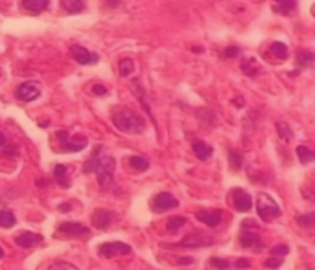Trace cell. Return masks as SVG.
Returning <instances> with one entry per match:
<instances>
[{"label": "cell", "instance_id": "cell-4", "mask_svg": "<svg viewBox=\"0 0 315 270\" xmlns=\"http://www.w3.org/2000/svg\"><path fill=\"white\" fill-rule=\"evenodd\" d=\"M133 248L129 245H125L122 241H111V243H103L98 248V255L105 257V259H113V257H120V255H127L131 254Z\"/></svg>", "mask_w": 315, "mask_h": 270}, {"label": "cell", "instance_id": "cell-11", "mask_svg": "<svg viewBox=\"0 0 315 270\" xmlns=\"http://www.w3.org/2000/svg\"><path fill=\"white\" fill-rule=\"evenodd\" d=\"M70 53H72L74 61L79 63V65H94V63H98V61H100L98 53L89 52V50H85L83 46H72Z\"/></svg>", "mask_w": 315, "mask_h": 270}, {"label": "cell", "instance_id": "cell-32", "mask_svg": "<svg viewBox=\"0 0 315 270\" xmlns=\"http://www.w3.org/2000/svg\"><path fill=\"white\" fill-rule=\"evenodd\" d=\"M277 129H278V135H280V138L282 140H291L293 138V131L290 129V125L288 123H284V121H277Z\"/></svg>", "mask_w": 315, "mask_h": 270}, {"label": "cell", "instance_id": "cell-31", "mask_svg": "<svg viewBox=\"0 0 315 270\" xmlns=\"http://www.w3.org/2000/svg\"><path fill=\"white\" fill-rule=\"evenodd\" d=\"M242 70H243L247 75L258 74V63H256L253 57H249V59H245L243 63H242Z\"/></svg>", "mask_w": 315, "mask_h": 270}, {"label": "cell", "instance_id": "cell-35", "mask_svg": "<svg viewBox=\"0 0 315 270\" xmlns=\"http://www.w3.org/2000/svg\"><path fill=\"white\" fill-rule=\"evenodd\" d=\"M288 252H290V248L286 247V245H278V247L271 248V255L273 257H280V259H286Z\"/></svg>", "mask_w": 315, "mask_h": 270}, {"label": "cell", "instance_id": "cell-20", "mask_svg": "<svg viewBox=\"0 0 315 270\" xmlns=\"http://www.w3.org/2000/svg\"><path fill=\"white\" fill-rule=\"evenodd\" d=\"M129 165L135 169V171H139V173H144V171L149 169V162H147L144 157H139V155L129 157Z\"/></svg>", "mask_w": 315, "mask_h": 270}, {"label": "cell", "instance_id": "cell-29", "mask_svg": "<svg viewBox=\"0 0 315 270\" xmlns=\"http://www.w3.org/2000/svg\"><path fill=\"white\" fill-rule=\"evenodd\" d=\"M314 63V53L308 52V50H300L297 53V65L299 67H310Z\"/></svg>", "mask_w": 315, "mask_h": 270}, {"label": "cell", "instance_id": "cell-15", "mask_svg": "<svg viewBox=\"0 0 315 270\" xmlns=\"http://www.w3.org/2000/svg\"><path fill=\"white\" fill-rule=\"evenodd\" d=\"M273 11L278 15H291L297 11V0H273Z\"/></svg>", "mask_w": 315, "mask_h": 270}, {"label": "cell", "instance_id": "cell-22", "mask_svg": "<svg viewBox=\"0 0 315 270\" xmlns=\"http://www.w3.org/2000/svg\"><path fill=\"white\" fill-rule=\"evenodd\" d=\"M61 6L69 13H79V11H83L85 2L83 0H61Z\"/></svg>", "mask_w": 315, "mask_h": 270}, {"label": "cell", "instance_id": "cell-44", "mask_svg": "<svg viewBox=\"0 0 315 270\" xmlns=\"http://www.w3.org/2000/svg\"><path fill=\"white\" fill-rule=\"evenodd\" d=\"M2 257H4V250H2V248H0V259H2Z\"/></svg>", "mask_w": 315, "mask_h": 270}, {"label": "cell", "instance_id": "cell-13", "mask_svg": "<svg viewBox=\"0 0 315 270\" xmlns=\"http://www.w3.org/2000/svg\"><path fill=\"white\" fill-rule=\"evenodd\" d=\"M41 241H43V235H39V233L23 232L15 237V245L21 248H33V247H37Z\"/></svg>", "mask_w": 315, "mask_h": 270}, {"label": "cell", "instance_id": "cell-42", "mask_svg": "<svg viewBox=\"0 0 315 270\" xmlns=\"http://www.w3.org/2000/svg\"><path fill=\"white\" fill-rule=\"evenodd\" d=\"M59 210H61V211H69L70 210V204H61V206H59Z\"/></svg>", "mask_w": 315, "mask_h": 270}, {"label": "cell", "instance_id": "cell-40", "mask_svg": "<svg viewBox=\"0 0 315 270\" xmlns=\"http://www.w3.org/2000/svg\"><path fill=\"white\" fill-rule=\"evenodd\" d=\"M234 265H236V269H249V267H251V261H249V259H238Z\"/></svg>", "mask_w": 315, "mask_h": 270}, {"label": "cell", "instance_id": "cell-14", "mask_svg": "<svg viewBox=\"0 0 315 270\" xmlns=\"http://www.w3.org/2000/svg\"><path fill=\"white\" fill-rule=\"evenodd\" d=\"M85 147H87V138L81 135L67 138V140L63 142V151H65V153H77V151L85 149Z\"/></svg>", "mask_w": 315, "mask_h": 270}, {"label": "cell", "instance_id": "cell-30", "mask_svg": "<svg viewBox=\"0 0 315 270\" xmlns=\"http://www.w3.org/2000/svg\"><path fill=\"white\" fill-rule=\"evenodd\" d=\"M133 70H135V63L131 59H122L118 63V72H120V75H123V77L133 74Z\"/></svg>", "mask_w": 315, "mask_h": 270}, {"label": "cell", "instance_id": "cell-41", "mask_svg": "<svg viewBox=\"0 0 315 270\" xmlns=\"http://www.w3.org/2000/svg\"><path fill=\"white\" fill-rule=\"evenodd\" d=\"M177 263H179V265H190V263H194V259L192 257H181Z\"/></svg>", "mask_w": 315, "mask_h": 270}, {"label": "cell", "instance_id": "cell-19", "mask_svg": "<svg viewBox=\"0 0 315 270\" xmlns=\"http://www.w3.org/2000/svg\"><path fill=\"white\" fill-rule=\"evenodd\" d=\"M54 177L59 182L61 188H70V179H69V169L63 164H57L54 167Z\"/></svg>", "mask_w": 315, "mask_h": 270}, {"label": "cell", "instance_id": "cell-16", "mask_svg": "<svg viewBox=\"0 0 315 270\" xmlns=\"http://www.w3.org/2000/svg\"><path fill=\"white\" fill-rule=\"evenodd\" d=\"M262 239L258 237L256 232H251V230H242L240 232V245L243 248H254L260 247Z\"/></svg>", "mask_w": 315, "mask_h": 270}, {"label": "cell", "instance_id": "cell-8", "mask_svg": "<svg viewBox=\"0 0 315 270\" xmlns=\"http://www.w3.org/2000/svg\"><path fill=\"white\" fill-rule=\"evenodd\" d=\"M214 243H216L214 237L205 235V233H201V232H195V233L186 235L185 239L181 241L177 247H181V248H203V247H210V245H214Z\"/></svg>", "mask_w": 315, "mask_h": 270}, {"label": "cell", "instance_id": "cell-5", "mask_svg": "<svg viewBox=\"0 0 315 270\" xmlns=\"http://www.w3.org/2000/svg\"><path fill=\"white\" fill-rule=\"evenodd\" d=\"M15 94L19 101L30 103V101H33V99H37L39 96H41V87H39V83L35 81H26L17 87Z\"/></svg>", "mask_w": 315, "mask_h": 270}, {"label": "cell", "instance_id": "cell-2", "mask_svg": "<svg viewBox=\"0 0 315 270\" xmlns=\"http://www.w3.org/2000/svg\"><path fill=\"white\" fill-rule=\"evenodd\" d=\"M94 173L98 177V182H100V188L103 191L113 188V182H115V158L113 157H105L101 155L96 162V167H94Z\"/></svg>", "mask_w": 315, "mask_h": 270}, {"label": "cell", "instance_id": "cell-33", "mask_svg": "<svg viewBox=\"0 0 315 270\" xmlns=\"http://www.w3.org/2000/svg\"><path fill=\"white\" fill-rule=\"evenodd\" d=\"M208 267H212L214 270H227L231 267V263L219 259V257H212V259H208Z\"/></svg>", "mask_w": 315, "mask_h": 270}, {"label": "cell", "instance_id": "cell-12", "mask_svg": "<svg viewBox=\"0 0 315 270\" xmlns=\"http://www.w3.org/2000/svg\"><path fill=\"white\" fill-rule=\"evenodd\" d=\"M195 219L203 223V225L216 228V226L221 223L223 219V211L221 210H210V211H195Z\"/></svg>", "mask_w": 315, "mask_h": 270}, {"label": "cell", "instance_id": "cell-9", "mask_svg": "<svg viewBox=\"0 0 315 270\" xmlns=\"http://www.w3.org/2000/svg\"><path fill=\"white\" fill-rule=\"evenodd\" d=\"M57 235L81 237V235H89V228L83 226L81 223H63V225L57 226Z\"/></svg>", "mask_w": 315, "mask_h": 270}, {"label": "cell", "instance_id": "cell-36", "mask_svg": "<svg viewBox=\"0 0 315 270\" xmlns=\"http://www.w3.org/2000/svg\"><path fill=\"white\" fill-rule=\"evenodd\" d=\"M238 55H240V48H236V46H229V48L223 52V57H227V59L238 57Z\"/></svg>", "mask_w": 315, "mask_h": 270}, {"label": "cell", "instance_id": "cell-39", "mask_svg": "<svg viewBox=\"0 0 315 270\" xmlns=\"http://www.w3.org/2000/svg\"><path fill=\"white\" fill-rule=\"evenodd\" d=\"M254 228H258L256 221H243V223H242V230H251V232H254Z\"/></svg>", "mask_w": 315, "mask_h": 270}, {"label": "cell", "instance_id": "cell-23", "mask_svg": "<svg viewBox=\"0 0 315 270\" xmlns=\"http://www.w3.org/2000/svg\"><path fill=\"white\" fill-rule=\"evenodd\" d=\"M297 158L300 160V164H310V162H314L315 153L306 145H299L297 147Z\"/></svg>", "mask_w": 315, "mask_h": 270}, {"label": "cell", "instance_id": "cell-24", "mask_svg": "<svg viewBox=\"0 0 315 270\" xmlns=\"http://www.w3.org/2000/svg\"><path fill=\"white\" fill-rule=\"evenodd\" d=\"M17 225V219L13 211L9 210H0V228H13Z\"/></svg>", "mask_w": 315, "mask_h": 270}, {"label": "cell", "instance_id": "cell-18", "mask_svg": "<svg viewBox=\"0 0 315 270\" xmlns=\"http://www.w3.org/2000/svg\"><path fill=\"white\" fill-rule=\"evenodd\" d=\"M48 2L50 0H23V8L30 13H43L48 8Z\"/></svg>", "mask_w": 315, "mask_h": 270}, {"label": "cell", "instance_id": "cell-7", "mask_svg": "<svg viewBox=\"0 0 315 270\" xmlns=\"http://www.w3.org/2000/svg\"><path fill=\"white\" fill-rule=\"evenodd\" d=\"M116 221V213L111 210H94V213L91 215V223H93L94 228H98V230H107L111 226L115 225Z\"/></svg>", "mask_w": 315, "mask_h": 270}, {"label": "cell", "instance_id": "cell-34", "mask_svg": "<svg viewBox=\"0 0 315 270\" xmlns=\"http://www.w3.org/2000/svg\"><path fill=\"white\" fill-rule=\"evenodd\" d=\"M48 270H79V269L69 261H54L50 265V269Z\"/></svg>", "mask_w": 315, "mask_h": 270}, {"label": "cell", "instance_id": "cell-17", "mask_svg": "<svg viewBox=\"0 0 315 270\" xmlns=\"http://www.w3.org/2000/svg\"><path fill=\"white\" fill-rule=\"evenodd\" d=\"M192 149H194V155L199 158V160H208V158L212 157V153H214V149H212L208 143L201 142V140L192 143Z\"/></svg>", "mask_w": 315, "mask_h": 270}, {"label": "cell", "instance_id": "cell-38", "mask_svg": "<svg viewBox=\"0 0 315 270\" xmlns=\"http://www.w3.org/2000/svg\"><path fill=\"white\" fill-rule=\"evenodd\" d=\"M93 94H94V96H105V94H107V89H105L103 85H94Z\"/></svg>", "mask_w": 315, "mask_h": 270}, {"label": "cell", "instance_id": "cell-10", "mask_svg": "<svg viewBox=\"0 0 315 270\" xmlns=\"http://www.w3.org/2000/svg\"><path fill=\"white\" fill-rule=\"evenodd\" d=\"M232 204H234V210L243 213L253 208V199L243 189H232Z\"/></svg>", "mask_w": 315, "mask_h": 270}, {"label": "cell", "instance_id": "cell-43", "mask_svg": "<svg viewBox=\"0 0 315 270\" xmlns=\"http://www.w3.org/2000/svg\"><path fill=\"white\" fill-rule=\"evenodd\" d=\"M4 143H6V136H4V135H2V133H0V147H2Z\"/></svg>", "mask_w": 315, "mask_h": 270}, {"label": "cell", "instance_id": "cell-26", "mask_svg": "<svg viewBox=\"0 0 315 270\" xmlns=\"http://www.w3.org/2000/svg\"><path fill=\"white\" fill-rule=\"evenodd\" d=\"M269 50H271V53H273L275 57H278V59H288V55H290L288 46H286L284 43H273Z\"/></svg>", "mask_w": 315, "mask_h": 270}, {"label": "cell", "instance_id": "cell-6", "mask_svg": "<svg viewBox=\"0 0 315 270\" xmlns=\"http://www.w3.org/2000/svg\"><path fill=\"white\" fill-rule=\"evenodd\" d=\"M179 206V201L171 193H159L151 199V210L155 213H162V211H168V210H175Z\"/></svg>", "mask_w": 315, "mask_h": 270}, {"label": "cell", "instance_id": "cell-28", "mask_svg": "<svg viewBox=\"0 0 315 270\" xmlns=\"http://www.w3.org/2000/svg\"><path fill=\"white\" fill-rule=\"evenodd\" d=\"M229 162H231L232 169H240L242 164H243V153H242V151L232 149L231 153H229Z\"/></svg>", "mask_w": 315, "mask_h": 270}, {"label": "cell", "instance_id": "cell-27", "mask_svg": "<svg viewBox=\"0 0 315 270\" xmlns=\"http://www.w3.org/2000/svg\"><path fill=\"white\" fill-rule=\"evenodd\" d=\"M297 225L302 226V228H314L315 226V211H310V213L299 215V217H297Z\"/></svg>", "mask_w": 315, "mask_h": 270}, {"label": "cell", "instance_id": "cell-1", "mask_svg": "<svg viewBox=\"0 0 315 270\" xmlns=\"http://www.w3.org/2000/svg\"><path fill=\"white\" fill-rule=\"evenodd\" d=\"M113 123L118 131L127 135H139L146 129V121L139 112L131 111L127 107H120L113 112Z\"/></svg>", "mask_w": 315, "mask_h": 270}, {"label": "cell", "instance_id": "cell-3", "mask_svg": "<svg viewBox=\"0 0 315 270\" xmlns=\"http://www.w3.org/2000/svg\"><path fill=\"white\" fill-rule=\"evenodd\" d=\"M256 213L264 223H271V221L280 217V206L271 195L260 193L256 197Z\"/></svg>", "mask_w": 315, "mask_h": 270}, {"label": "cell", "instance_id": "cell-21", "mask_svg": "<svg viewBox=\"0 0 315 270\" xmlns=\"http://www.w3.org/2000/svg\"><path fill=\"white\" fill-rule=\"evenodd\" d=\"M101 151H103V147H101V145H98V147H96V151H94L93 155H91V158H89V160H87V162L83 164V173H87V175L94 173L96 162H98V158L101 157Z\"/></svg>", "mask_w": 315, "mask_h": 270}, {"label": "cell", "instance_id": "cell-37", "mask_svg": "<svg viewBox=\"0 0 315 270\" xmlns=\"http://www.w3.org/2000/svg\"><path fill=\"white\" fill-rule=\"evenodd\" d=\"M282 261H284V259H280V257H273V255H271L267 261H266V267H267V269H278V267L282 265Z\"/></svg>", "mask_w": 315, "mask_h": 270}, {"label": "cell", "instance_id": "cell-25", "mask_svg": "<svg viewBox=\"0 0 315 270\" xmlns=\"http://www.w3.org/2000/svg\"><path fill=\"white\" fill-rule=\"evenodd\" d=\"M186 226V219L185 217H170L168 223H166V228H168L170 233H177L181 228Z\"/></svg>", "mask_w": 315, "mask_h": 270}]
</instances>
